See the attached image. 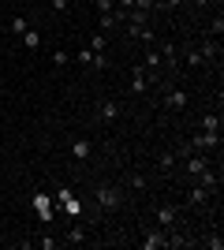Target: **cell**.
<instances>
[{"mask_svg": "<svg viewBox=\"0 0 224 250\" xmlns=\"http://www.w3.org/2000/svg\"><path fill=\"white\" fill-rule=\"evenodd\" d=\"M213 198H217L213 190H205L202 183H194V179H191V187H187V202H191V206H209Z\"/></svg>", "mask_w": 224, "mask_h": 250, "instance_id": "obj_8", "label": "cell"}, {"mask_svg": "<svg viewBox=\"0 0 224 250\" xmlns=\"http://www.w3.org/2000/svg\"><path fill=\"white\" fill-rule=\"evenodd\" d=\"M209 34H213L217 42H221V34H224V15H221V11H217V15H213V22H209Z\"/></svg>", "mask_w": 224, "mask_h": 250, "instance_id": "obj_24", "label": "cell"}, {"mask_svg": "<svg viewBox=\"0 0 224 250\" xmlns=\"http://www.w3.org/2000/svg\"><path fill=\"white\" fill-rule=\"evenodd\" d=\"M176 161H180V157L172 153V149H164V153L157 157V168H161V172H172V168H176Z\"/></svg>", "mask_w": 224, "mask_h": 250, "instance_id": "obj_21", "label": "cell"}, {"mask_svg": "<svg viewBox=\"0 0 224 250\" xmlns=\"http://www.w3.org/2000/svg\"><path fill=\"white\" fill-rule=\"evenodd\" d=\"M187 0H153V11H168V8H180Z\"/></svg>", "mask_w": 224, "mask_h": 250, "instance_id": "obj_26", "label": "cell"}, {"mask_svg": "<svg viewBox=\"0 0 224 250\" xmlns=\"http://www.w3.org/2000/svg\"><path fill=\"white\" fill-rule=\"evenodd\" d=\"M180 63H187V67H202V52H198V49H187V45H183V49H180Z\"/></svg>", "mask_w": 224, "mask_h": 250, "instance_id": "obj_15", "label": "cell"}, {"mask_svg": "<svg viewBox=\"0 0 224 250\" xmlns=\"http://www.w3.org/2000/svg\"><path fill=\"white\" fill-rule=\"evenodd\" d=\"M202 247H209V250H221V247H224V239L213 231V235H205V239H202Z\"/></svg>", "mask_w": 224, "mask_h": 250, "instance_id": "obj_29", "label": "cell"}, {"mask_svg": "<svg viewBox=\"0 0 224 250\" xmlns=\"http://www.w3.org/2000/svg\"><path fill=\"white\" fill-rule=\"evenodd\" d=\"M187 104H191V97H187V90H168V94L161 97V108H164V112H183Z\"/></svg>", "mask_w": 224, "mask_h": 250, "instance_id": "obj_5", "label": "cell"}, {"mask_svg": "<svg viewBox=\"0 0 224 250\" xmlns=\"http://www.w3.org/2000/svg\"><path fill=\"white\" fill-rule=\"evenodd\" d=\"M90 49H94V52H105V49H108V34H105V30H97L94 38H90Z\"/></svg>", "mask_w": 224, "mask_h": 250, "instance_id": "obj_23", "label": "cell"}, {"mask_svg": "<svg viewBox=\"0 0 224 250\" xmlns=\"http://www.w3.org/2000/svg\"><path fill=\"white\" fill-rule=\"evenodd\" d=\"M22 45H26V49H38V45H41V34H38V30H26V34H22Z\"/></svg>", "mask_w": 224, "mask_h": 250, "instance_id": "obj_25", "label": "cell"}, {"mask_svg": "<svg viewBox=\"0 0 224 250\" xmlns=\"http://www.w3.org/2000/svg\"><path fill=\"white\" fill-rule=\"evenodd\" d=\"M94 202L101 209H120V206H123V190H120V187H97Z\"/></svg>", "mask_w": 224, "mask_h": 250, "instance_id": "obj_4", "label": "cell"}, {"mask_svg": "<svg viewBox=\"0 0 224 250\" xmlns=\"http://www.w3.org/2000/svg\"><path fill=\"white\" fill-rule=\"evenodd\" d=\"M187 146L198 149V153H209V149H221V131H194L187 138Z\"/></svg>", "mask_w": 224, "mask_h": 250, "instance_id": "obj_1", "label": "cell"}, {"mask_svg": "<svg viewBox=\"0 0 224 250\" xmlns=\"http://www.w3.org/2000/svg\"><path fill=\"white\" fill-rule=\"evenodd\" d=\"M90 67H94V71H105V67H108V56H105V52H97V56H94V63H90Z\"/></svg>", "mask_w": 224, "mask_h": 250, "instance_id": "obj_31", "label": "cell"}, {"mask_svg": "<svg viewBox=\"0 0 224 250\" xmlns=\"http://www.w3.org/2000/svg\"><path fill=\"white\" fill-rule=\"evenodd\" d=\"M161 247H164V228L146 231V239H142V250H161Z\"/></svg>", "mask_w": 224, "mask_h": 250, "instance_id": "obj_16", "label": "cell"}, {"mask_svg": "<svg viewBox=\"0 0 224 250\" xmlns=\"http://www.w3.org/2000/svg\"><path fill=\"white\" fill-rule=\"evenodd\" d=\"M26 30H30V22H26V15H15V19L8 22V34H15V38H22Z\"/></svg>", "mask_w": 224, "mask_h": 250, "instance_id": "obj_18", "label": "cell"}, {"mask_svg": "<svg viewBox=\"0 0 224 250\" xmlns=\"http://www.w3.org/2000/svg\"><path fill=\"white\" fill-rule=\"evenodd\" d=\"M205 168H209V157H205V153H187V157H183V172H187V179H198Z\"/></svg>", "mask_w": 224, "mask_h": 250, "instance_id": "obj_6", "label": "cell"}, {"mask_svg": "<svg viewBox=\"0 0 224 250\" xmlns=\"http://www.w3.org/2000/svg\"><path fill=\"white\" fill-rule=\"evenodd\" d=\"M157 52L164 63H180V45L176 42H157Z\"/></svg>", "mask_w": 224, "mask_h": 250, "instance_id": "obj_14", "label": "cell"}, {"mask_svg": "<svg viewBox=\"0 0 224 250\" xmlns=\"http://www.w3.org/2000/svg\"><path fill=\"white\" fill-rule=\"evenodd\" d=\"M64 239H67V247H82V243H86V228H82V224H75Z\"/></svg>", "mask_w": 224, "mask_h": 250, "instance_id": "obj_20", "label": "cell"}, {"mask_svg": "<svg viewBox=\"0 0 224 250\" xmlns=\"http://www.w3.org/2000/svg\"><path fill=\"white\" fill-rule=\"evenodd\" d=\"M38 243H41V250H56V247H60V239H56V235H41Z\"/></svg>", "mask_w": 224, "mask_h": 250, "instance_id": "obj_30", "label": "cell"}, {"mask_svg": "<svg viewBox=\"0 0 224 250\" xmlns=\"http://www.w3.org/2000/svg\"><path fill=\"white\" fill-rule=\"evenodd\" d=\"M142 67H146V71L153 75V79H157V75H161V67H164V60H161L157 45H153V49H146V56H142Z\"/></svg>", "mask_w": 224, "mask_h": 250, "instance_id": "obj_10", "label": "cell"}, {"mask_svg": "<svg viewBox=\"0 0 224 250\" xmlns=\"http://www.w3.org/2000/svg\"><path fill=\"white\" fill-rule=\"evenodd\" d=\"M90 153H94V142H90V138H75L71 142V157L75 161H90Z\"/></svg>", "mask_w": 224, "mask_h": 250, "instance_id": "obj_13", "label": "cell"}, {"mask_svg": "<svg viewBox=\"0 0 224 250\" xmlns=\"http://www.w3.org/2000/svg\"><path fill=\"white\" fill-rule=\"evenodd\" d=\"M127 22H131V26H149V11L131 8V11H127Z\"/></svg>", "mask_w": 224, "mask_h": 250, "instance_id": "obj_22", "label": "cell"}, {"mask_svg": "<svg viewBox=\"0 0 224 250\" xmlns=\"http://www.w3.org/2000/svg\"><path fill=\"white\" fill-rule=\"evenodd\" d=\"M67 63H71V56H67L64 49H56L53 52V67H67Z\"/></svg>", "mask_w": 224, "mask_h": 250, "instance_id": "obj_28", "label": "cell"}, {"mask_svg": "<svg viewBox=\"0 0 224 250\" xmlns=\"http://www.w3.org/2000/svg\"><path fill=\"white\" fill-rule=\"evenodd\" d=\"M149 83H157V79H153L142 63H135V67H131V94H146Z\"/></svg>", "mask_w": 224, "mask_h": 250, "instance_id": "obj_7", "label": "cell"}, {"mask_svg": "<svg viewBox=\"0 0 224 250\" xmlns=\"http://www.w3.org/2000/svg\"><path fill=\"white\" fill-rule=\"evenodd\" d=\"M194 183H202V187H205V190H213V194L221 190V179H217V172H213V168H205V172H202L198 179H194Z\"/></svg>", "mask_w": 224, "mask_h": 250, "instance_id": "obj_17", "label": "cell"}, {"mask_svg": "<svg viewBox=\"0 0 224 250\" xmlns=\"http://www.w3.org/2000/svg\"><path fill=\"white\" fill-rule=\"evenodd\" d=\"M53 202H56L60 209H67V217H82V202L75 198V190H71V187H60V190L53 194Z\"/></svg>", "mask_w": 224, "mask_h": 250, "instance_id": "obj_3", "label": "cell"}, {"mask_svg": "<svg viewBox=\"0 0 224 250\" xmlns=\"http://www.w3.org/2000/svg\"><path fill=\"white\" fill-rule=\"evenodd\" d=\"M127 183H131V190H146V179L142 176H127Z\"/></svg>", "mask_w": 224, "mask_h": 250, "instance_id": "obj_33", "label": "cell"}, {"mask_svg": "<svg viewBox=\"0 0 224 250\" xmlns=\"http://www.w3.org/2000/svg\"><path fill=\"white\" fill-rule=\"evenodd\" d=\"M94 56H97V52L90 49V45H86V49H79V56H75V60H79V63H86V67H90V63H94Z\"/></svg>", "mask_w": 224, "mask_h": 250, "instance_id": "obj_27", "label": "cell"}, {"mask_svg": "<svg viewBox=\"0 0 224 250\" xmlns=\"http://www.w3.org/2000/svg\"><path fill=\"white\" fill-rule=\"evenodd\" d=\"M135 8L139 11H153V0H135Z\"/></svg>", "mask_w": 224, "mask_h": 250, "instance_id": "obj_35", "label": "cell"}, {"mask_svg": "<svg viewBox=\"0 0 224 250\" xmlns=\"http://www.w3.org/2000/svg\"><path fill=\"white\" fill-rule=\"evenodd\" d=\"M34 209H38V220H41V224H53L56 202H53V194H49V190H34Z\"/></svg>", "mask_w": 224, "mask_h": 250, "instance_id": "obj_2", "label": "cell"}, {"mask_svg": "<svg viewBox=\"0 0 224 250\" xmlns=\"http://www.w3.org/2000/svg\"><path fill=\"white\" fill-rule=\"evenodd\" d=\"M198 52H202L205 63H217V60H221V42H217V38H209V42L198 45Z\"/></svg>", "mask_w": 224, "mask_h": 250, "instance_id": "obj_11", "label": "cell"}, {"mask_svg": "<svg viewBox=\"0 0 224 250\" xmlns=\"http://www.w3.org/2000/svg\"><path fill=\"white\" fill-rule=\"evenodd\" d=\"M198 131H221V116H217V112H205L202 120H198Z\"/></svg>", "mask_w": 224, "mask_h": 250, "instance_id": "obj_19", "label": "cell"}, {"mask_svg": "<svg viewBox=\"0 0 224 250\" xmlns=\"http://www.w3.org/2000/svg\"><path fill=\"white\" fill-rule=\"evenodd\" d=\"M97 11H101V15H108V11H116V0H97Z\"/></svg>", "mask_w": 224, "mask_h": 250, "instance_id": "obj_32", "label": "cell"}, {"mask_svg": "<svg viewBox=\"0 0 224 250\" xmlns=\"http://www.w3.org/2000/svg\"><path fill=\"white\" fill-rule=\"evenodd\" d=\"M120 112H123V104H120V101H101V104H97V120H101V124H116Z\"/></svg>", "mask_w": 224, "mask_h": 250, "instance_id": "obj_9", "label": "cell"}, {"mask_svg": "<svg viewBox=\"0 0 224 250\" xmlns=\"http://www.w3.org/2000/svg\"><path fill=\"white\" fill-rule=\"evenodd\" d=\"M157 224H161V228L180 224V209H176V206H161V209H157Z\"/></svg>", "mask_w": 224, "mask_h": 250, "instance_id": "obj_12", "label": "cell"}, {"mask_svg": "<svg viewBox=\"0 0 224 250\" xmlns=\"http://www.w3.org/2000/svg\"><path fill=\"white\" fill-rule=\"evenodd\" d=\"M67 4H71V0H49V8H53V11H67Z\"/></svg>", "mask_w": 224, "mask_h": 250, "instance_id": "obj_34", "label": "cell"}]
</instances>
